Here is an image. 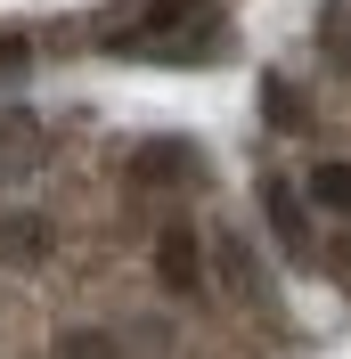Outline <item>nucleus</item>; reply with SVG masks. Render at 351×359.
Here are the masks:
<instances>
[{
	"mask_svg": "<svg viewBox=\"0 0 351 359\" xmlns=\"http://www.w3.org/2000/svg\"><path fill=\"white\" fill-rule=\"evenodd\" d=\"M147 278L164 302H204V286H213V245H204L197 212H164V221L147 229Z\"/></svg>",
	"mask_w": 351,
	"mask_h": 359,
	"instance_id": "nucleus-1",
	"label": "nucleus"
},
{
	"mask_svg": "<svg viewBox=\"0 0 351 359\" xmlns=\"http://www.w3.org/2000/svg\"><path fill=\"white\" fill-rule=\"evenodd\" d=\"M197 180H204V163H197V147H188V139H131V156H123V196L180 204Z\"/></svg>",
	"mask_w": 351,
	"mask_h": 359,
	"instance_id": "nucleus-2",
	"label": "nucleus"
},
{
	"mask_svg": "<svg viewBox=\"0 0 351 359\" xmlns=\"http://www.w3.org/2000/svg\"><path fill=\"white\" fill-rule=\"evenodd\" d=\"M58 253H66V221H58L49 204H0V269L33 278V269H49Z\"/></svg>",
	"mask_w": 351,
	"mask_h": 359,
	"instance_id": "nucleus-3",
	"label": "nucleus"
},
{
	"mask_svg": "<svg viewBox=\"0 0 351 359\" xmlns=\"http://www.w3.org/2000/svg\"><path fill=\"white\" fill-rule=\"evenodd\" d=\"M262 212H270V237H278L286 262H319V204L294 180H278V172L262 180Z\"/></svg>",
	"mask_w": 351,
	"mask_h": 359,
	"instance_id": "nucleus-4",
	"label": "nucleus"
},
{
	"mask_svg": "<svg viewBox=\"0 0 351 359\" xmlns=\"http://www.w3.org/2000/svg\"><path fill=\"white\" fill-rule=\"evenodd\" d=\"M204 245H213V286L237 311H270V278H262V262H253V245H245L237 229H213Z\"/></svg>",
	"mask_w": 351,
	"mask_h": 359,
	"instance_id": "nucleus-5",
	"label": "nucleus"
},
{
	"mask_svg": "<svg viewBox=\"0 0 351 359\" xmlns=\"http://www.w3.org/2000/svg\"><path fill=\"white\" fill-rule=\"evenodd\" d=\"M49 359H131V327H114V318H66L49 335Z\"/></svg>",
	"mask_w": 351,
	"mask_h": 359,
	"instance_id": "nucleus-6",
	"label": "nucleus"
},
{
	"mask_svg": "<svg viewBox=\"0 0 351 359\" xmlns=\"http://www.w3.org/2000/svg\"><path fill=\"white\" fill-rule=\"evenodd\" d=\"M303 196L319 204V221H351V156H310L303 163Z\"/></svg>",
	"mask_w": 351,
	"mask_h": 359,
	"instance_id": "nucleus-7",
	"label": "nucleus"
},
{
	"mask_svg": "<svg viewBox=\"0 0 351 359\" xmlns=\"http://www.w3.org/2000/svg\"><path fill=\"white\" fill-rule=\"evenodd\" d=\"M310 49H319V66L335 82H351V0H319V17H310Z\"/></svg>",
	"mask_w": 351,
	"mask_h": 359,
	"instance_id": "nucleus-8",
	"label": "nucleus"
},
{
	"mask_svg": "<svg viewBox=\"0 0 351 359\" xmlns=\"http://www.w3.org/2000/svg\"><path fill=\"white\" fill-rule=\"evenodd\" d=\"M262 123L270 131H310V90L286 82V74H262Z\"/></svg>",
	"mask_w": 351,
	"mask_h": 359,
	"instance_id": "nucleus-9",
	"label": "nucleus"
},
{
	"mask_svg": "<svg viewBox=\"0 0 351 359\" xmlns=\"http://www.w3.org/2000/svg\"><path fill=\"white\" fill-rule=\"evenodd\" d=\"M33 49H41V41H33V25H0V82L33 66Z\"/></svg>",
	"mask_w": 351,
	"mask_h": 359,
	"instance_id": "nucleus-10",
	"label": "nucleus"
}]
</instances>
